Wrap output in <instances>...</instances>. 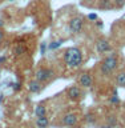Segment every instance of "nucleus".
I'll return each mask as SVG.
<instances>
[{"mask_svg": "<svg viewBox=\"0 0 125 128\" xmlns=\"http://www.w3.org/2000/svg\"><path fill=\"white\" fill-rule=\"evenodd\" d=\"M64 62H65L68 68H79L83 63V54L79 48L72 47L64 52Z\"/></svg>", "mask_w": 125, "mask_h": 128, "instance_id": "nucleus-1", "label": "nucleus"}, {"mask_svg": "<svg viewBox=\"0 0 125 128\" xmlns=\"http://www.w3.org/2000/svg\"><path fill=\"white\" fill-rule=\"evenodd\" d=\"M117 66H119L117 56L111 55V56H107V58L101 62V67H100V70H101L103 75H109V74H112V72L116 70V68H117Z\"/></svg>", "mask_w": 125, "mask_h": 128, "instance_id": "nucleus-2", "label": "nucleus"}, {"mask_svg": "<svg viewBox=\"0 0 125 128\" xmlns=\"http://www.w3.org/2000/svg\"><path fill=\"white\" fill-rule=\"evenodd\" d=\"M55 76V72L52 68H47V67H41L36 71L35 74V79L39 80L41 83H45V82H49V80Z\"/></svg>", "mask_w": 125, "mask_h": 128, "instance_id": "nucleus-3", "label": "nucleus"}, {"mask_svg": "<svg viewBox=\"0 0 125 128\" xmlns=\"http://www.w3.org/2000/svg\"><path fill=\"white\" fill-rule=\"evenodd\" d=\"M83 24H84V19L81 18V16H76V18H72L69 20V26H68V28H69V32L71 34H80L83 30Z\"/></svg>", "mask_w": 125, "mask_h": 128, "instance_id": "nucleus-4", "label": "nucleus"}, {"mask_svg": "<svg viewBox=\"0 0 125 128\" xmlns=\"http://www.w3.org/2000/svg\"><path fill=\"white\" fill-rule=\"evenodd\" d=\"M77 83L80 87L83 88H91L93 86V78H92V75L87 74V72H83V74H80V76L77 78Z\"/></svg>", "mask_w": 125, "mask_h": 128, "instance_id": "nucleus-5", "label": "nucleus"}, {"mask_svg": "<svg viewBox=\"0 0 125 128\" xmlns=\"http://www.w3.org/2000/svg\"><path fill=\"white\" fill-rule=\"evenodd\" d=\"M96 51H97L99 54L104 55V54H107V52L112 51V46L108 40L100 39V40H97V43H96Z\"/></svg>", "mask_w": 125, "mask_h": 128, "instance_id": "nucleus-6", "label": "nucleus"}, {"mask_svg": "<svg viewBox=\"0 0 125 128\" xmlns=\"http://www.w3.org/2000/svg\"><path fill=\"white\" fill-rule=\"evenodd\" d=\"M67 96H68L71 100H79V99H81V96H83L81 88L77 87V86L69 87V88L67 90Z\"/></svg>", "mask_w": 125, "mask_h": 128, "instance_id": "nucleus-7", "label": "nucleus"}, {"mask_svg": "<svg viewBox=\"0 0 125 128\" xmlns=\"http://www.w3.org/2000/svg\"><path fill=\"white\" fill-rule=\"evenodd\" d=\"M79 122V118H77V115L76 114H65L63 116V119H61V123L64 124V126H67V127H73L76 126Z\"/></svg>", "mask_w": 125, "mask_h": 128, "instance_id": "nucleus-8", "label": "nucleus"}, {"mask_svg": "<svg viewBox=\"0 0 125 128\" xmlns=\"http://www.w3.org/2000/svg\"><path fill=\"white\" fill-rule=\"evenodd\" d=\"M41 88H43V83L41 82H39V80H31L29 84H28V90H29V92H32V94H37V92L41 91Z\"/></svg>", "mask_w": 125, "mask_h": 128, "instance_id": "nucleus-9", "label": "nucleus"}, {"mask_svg": "<svg viewBox=\"0 0 125 128\" xmlns=\"http://www.w3.org/2000/svg\"><path fill=\"white\" fill-rule=\"evenodd\" d=\"M48 126H49V120L45 116H40L36 119V127L37 128H47Z\"/></svg>", "mask_w": 125, "mask_h": 128, "instance_id": "nucleus-10", "label": "nucleus"}, {"mask_svg": "<svg viewBox=\"0 0 125 128\" xmlns=\"http://www.w3.org/2000/svg\"><path fill=\"white\" fill-rule=\"evenodd\" d=\"M47 114V110H45V107L43 106V104H39V106H36L35 108V115H36V118H40V116H45Z\"/></svg>", "mask_w": 125, "mask_h": 128, "instance_id": "nucleus-11", "label": "nucleus"}, {"mask_svg": "<svg viewBox=\"0 0 125 128\" xmlns=\"http://www.w3.org/2000/svg\"><path fill=\"white\" fill-rule=\"evenodd\" d=\"M116 82L120 87H125V72H120L116 78Z\"/></svg>", "mask_w": 125, "mask_h": 128, "instance_id": "nucleus-12", "label": "nucleus"}, {"mask_svg": "<svg viewBox=\"0 0 125 128\" xmlns=\"http://www.w3.org/2000/svg\"><path fill=\"white\" fill-rule=\"evenodd\" d=\"M113 7V4H112L111 0H101L100 2V8H105V10H111V8Z\"/></svg>", "mask_w": 125, "mask_h": 128, "instance_id": "nucleus-13", "label": "nucleus"}, {"mask_svg": "<svg viewBox=\"0 0 125 128\" xmlns=\"http://www.w3.org/2000/svg\"><path fill=\"white\" fill-rule=\"evenodd\" d=\"M24 52H25V47L17 46V47H16V50H15V55H16V56H20V55H23Z\"/></svg>", "mask_w": 125, "mask_h": 128, "instance_id": "nucleus-14", "label": "nucleus"}, {"mask_svg": "<svg viewBox=\"0 0 125 128\" xmlns=\"http://www.w3.org/2000/svg\"><path fill=\"white\" fill-rule=\"evenodd\" d=\"M107 122H108V124H109V126L115 127L116 124H117V119H116L115 116H108V118H107Z\"/></svg>", "mask_w": 125, "mask_h": 128, "instance_id": "nucleus-15", "label": "nucleus"}, {"mask_svg": "<svg viewBox=\"0 0 125 128\" xmlns=\"http://www.w3.org/2000/svg\"><path fill=\"white\" fill-rule=\"evenodd\" d=\"M84 119H85V122H87V123H93L95 120H96V119H95V116L92 115V114H87Z\"/></svg>", "mask_w": 125, "mask_h": 128, "instance_id": "nucleus-16", "label": "nucleus"}, {"mask_svg": "<svg viewBox=\"0 0 125 128\" xmlns=\"http://www.w3.org/2000/svg\"><path fill=\"white\" fill-rule=\"evenodd\" d=\"M113 4L117 8H121V7L125 6V0H113Z\"/></svg>", "mask_w": 125, "mask_h": 128, "instance_id": "nucleus-17", "label": "nucleus"}, {"mask_svg": "<svg viewBox=\"0 0 125 128\" xmlns=\"http://www.w3.org/2000/svg\"><path fill=\"white\" fill-rule=\"evenodd\" d=\"M109 102H111L112 104H119V103H120V99L117 98V95H113V96L109 99Z\"/></svg>", "mask_w": 125, "mask_h": 128, "instance_id": "nucleus-18", "label": "nucleus"}, {"mask_svg": "<svg viewBox=\"0 0 125 128\" xmlns=\"http://www.w3.org/2000/svg\"><path fill=\"white\" fill-rule=\"evenodd\" d=\"M61 43H63L61 40H59V42H55L53 44H51V46H49V47H51V50H55V48L60 47V46H61Z\"/></svg>", "mask_w": 125, "mask_h": 128, "instance_id": "nucleus-19", "label": "nucleus"}, {"mask_svg": "<svg viewBox=\"0 0 125 128\" xmlns=\"http://www.w3.org/2000/svg\"><path fill=\"white\" fill-rule=\"evenodd\" d=\"M88 18H89L91 20H96V19H97V15H96V14H89Z\"/></svg>", "mask_w": 125, "mask_h": 128, "instance_id": "nucleus-20", "label": "nucleus"}, {"mask_svg": "<svg viewBox=\"0 0 125 128\" xmlns=\"http://www.w3.org/2000/svg\"><path fill=\"white\" fill-rule=\"evenodd\" d=\"M3 39H4V32H3L1 28H0V42H1Z\"/></svg>", "mask_w": 125, "mask_h": 128, "instance_id": "nucleus-21", "label": "nucleus"}, {"mask_svg": "<svg viewBox=\"0 0 125 128\" xmlns=\"http://www.w3.org/2000/svg\"><path fill=\"white\" fill-rule=\"evenodd\" d=\"M101 128H112V126H107V127H101Z\"/></svg>", "mask_w": 125, "mask_h": 128, "instance_id": "nucleus-22", "label": "nucleus"}, {"mask_svg": "<svg viewBox=\"0 0 125 128\" xmlns=\"http://www.w3.org/2000/svg\"><path fill=\"white\" fill-rule=\"evenodd\" d=\"M0 27H3V22H1V20H0Z\"/></svg>", "mask_w": 125, "mask_h": 128, "instance_id": "nucleus-23", "label": "nucleus"}, {"mask_svg": "<svg viewBox=\"0 0 125 128\" xmlns=\"http://www.w3.org/2000/svg\"><path fill=\"white\" fill-rule=\"evenodd\" d=\"M71 128H77V127H76V126H73V127H71Z\"/></svg>", "mask_w": 125, "mask_h": 128, "instance_id": "nucleus-24", "label": "nucleus"}, {"mask_svg": "<svg viewBox=\"0 0 125 128\" xmlns=\"http://www.w3.org/2000/svg\"><path fill=\"white\" fill-rule=\"evenodd\" d=\"M11 2H13V0H11Z\"/></svg>", "mask_w": 125, "mask_h": 128, "instance_id": "nucleus-25", "label": "nucleus"}]
</instances>
